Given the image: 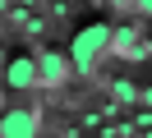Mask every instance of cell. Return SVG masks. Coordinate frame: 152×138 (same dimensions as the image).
I'll list each match as a JSON object with an SVG mask.
<instances>
[{"label":"cell","mask_w":152,"mask_h":138,"mask_svg":"<svg viewBox=\"0 0 152 138\" xmlns=\"http://www.w3.org/2000/svg\"><path fill=\"white\" fill-rule=\"evenodd\" d=\"M106 51H111V23H102V18H97V23H83L69 37V64H74V74L88 78Z\"/></svg>","instance_id":"1"},{"label":"cell","mask_w":152,"mask_h":138,"mask_svg":"<svg viewBox=\"0 0 152 138\" xmlns=\"http://www.w3.org/2000/svg\"><path fill=\"white\" fill-rule=\"evenodd\" d=\"M5 88H10V92L37 88V55H32V51H14L10 55V64H5Z\"/></svg>","instance_id":"4"},{"label":"cell","mask_w":152,"mask_h":138,"mask_svg":"<svg viewBox=\"0 0 152 138\" xmlns=\"http://www.w3.org/2000/svg\"><path fill=\"white\" fill-rule=\"evenodd\" d=\"M134 9H138V14H148V18H152V0H134Z\"/></svg>","instance_id":"6"},{"label":"cell","mask_w":152,"mask_h":138,"mask_svg":"<svg viewBox=\"0 0 152 138\" xmlns=\"http://www.w3.org/2000/svg\"><path fill=\"white\" fill-rule=\"evenodd\" d=\"M138 101H143V106H152V88H143V92H138Z\"/></svg>","instance_id":"7"},{"label":"cell","mask_w":152,"mask_h":138,"mask_svg":"<svg viewBox=\"0 0 152 138\" xmlns=\"http://www.w3.org/2000/svg\"><path fill=\"white\" fill-rule=\"evenodd\" d=\"M111 5H115V9H134V0H111Z\"/></svg>","instance_id":"8"},{"label":"cell","mask_w":152,"mask_h":138,"mask_svg":"<svg viewBox=\"0 0 152 138\" xmlns=\"http://www.w3.org/2000/svg\"><path fill=\"white\" fill-rule=\"evenodd\" d=\"M0 138H42V115L32 106H14L0 115Z\"/></svg>","instance_id":"2"},{"label":"cell","mask_w":152,"mask_h":138,"mask_svg":"<svg viewBox=\"0 0 152 138\" xmlns=\"http://www.w3.org/2000/svg\"><path fill=\"white\" fill-rule=\"evenodd\" d=\"M32 55H37V83H42V88H60V83H69V74H74L69 51H32Z\"/></svg>","instance_id":"3"},{"label":"cell","mask_w":152,"mask_h":138,"mask_svg":"<svg viewBox=\"0 0 152 138\" xmlns=\"http://www.w3.org/2000/svg\"><path fill=\"white\" fill-rule=\"evenodd\" d=\"M134 42H138L134 28H111V51L115 55H143V46H134Z\"/></svg>","instance_id":"5"}]
</instances>
